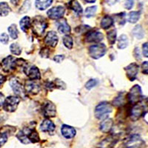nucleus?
Instances as JSON below:
<instances>
[{
  "mask_svg": "<svg viewBox=\"0 0 148 148\" xmlns=\"http://www.w3.org/2000/svg\"><path fill=\"white\" fill-rule=\"evenodd\" d=\"M16 137L23 144L36 143L39 141V134L34 128H24L16 135Z\"/></svg>",
  "mask_w": 148,
  "mask_h": 148,
  "instance_id": "nucleus-1",
  "label": "nucleus"
},
{
  "mask_svg": "<svg viewBox=\"0 0 148 148\" xmlns=\"http://www.w3.org/2000/svg\"><path fill=\"white\" fill-rule=\"evenodd\" d=\"M32 31L34 34L40 36L44 34L45 30L47 27V23L45 18L42 16H36L34 18L31 23Z\"/></svg>",
  "mask_w": 148,
  "mask_h": 148,
  "instance_id": "nucleus-2",
  "label": "nucleus"
},
{
  "mask_svg": "<svg viewBox=\"0 0 148 148\" xmlns=\"http://www.w3.org/2000/svg\"><path fill=\"white\" fill-rule=\"evenodd\" d=\"M112 111V106L107 101L101 102L96 106L95 109V116L99 119H105L108 115Z\"/></svg>",
  "mask_w": 148,
  "mask_h": 148,
  "instance_id": "nucleus-3",
  "label": "nucleus"
},
{
  "mask_svg": "<svg viewBox=\"0 0 148 148\" xmlns=\"http://www.w3.org/2000/svg\"><path fill=\"white\" fill-rule=\"evenodd\" d=\"M145 145V141L138 134L130 136L125 142L126 148H144Z\"/></svg>",
  "mask_w": 148,
  "mask_h": 148,
  "instance_id": "nucleus-4",
  "label": "nucleus"
},
{
  "mask_svg": "<svg viewBox=\"0 0 148 148\" xmlns=\"http://www.w3.org/2000/svg\"><path fill=\"white\" fill-rule=\"evenodd\" d=\"M141 96H142V92H141V87L138 84H136L130 90L127 97V100L130 104L135 105L139 102Z\"/></svg>",
  "mask_w": 148,
  "mask_h": 148,
  "instance_id": "nucleus-5",
  "label": "nucleus"
},
{
  "mask_svg": "<svg viewBox=\"0 0 148 148\" xmlns=\"http://www.w3.org/2000/svg\"><path fill=\"white\" fill-rule=\"evenodd\" d=\"M107 48L104 44H97L92 45L89 48V54L95 59H100L106 53Z\"/></svg>",
  "mask_w": 148,
  "mask_h": 148,
  "instance_id": "nucleus-6",
  "label": "nucleus"
},
{
  "mask_svg": "<svg viewBox=\"0 0 148 148\" xmlns=\"http://www.w3.org/2000/svg\"><path fill=\"white\" fill-rule=\"evenodd\" d=\"M146 109H148V102L146 104H135L130 111V118L133 121H136L139 119L141 116H144L146 113Z\"/></svg>",
  "mask_w": 148,
  "mask_h": 148,
  "instance_id": "nucleus-7",
  "label": "nucleus"
},
{
  "mask_svg": "<svg viewBox=\"0 0 148 148\" xmlns=\"http://www.w3.org/2000/svg\"><path fill=\"white\" fill-rule=\"evenodd\" d=\"M20 101L19 97L17 96H8L5 99L3 104V109L8 112H14L16 110L18 103Z\"/></svg>",
  "mask_w": 148,
  "mask_h": 148,
  "instance_id": "nucleus-8",
  "label": "nucleus"
},
{
  "mask_svg": "<svg viewBox=\"0 0 148 148\" xmlns=\"http://www.w3.org/2000/svg\"><path fill=\"white\" fill-rule=\"evenodd\" d=\"M10 85L12 90H14V93L18 96L19 98H25V88H23V86L20 83V82L18 81V79H15V78H12L10 80Z\"/></svg>",
  "mask_w": 148,
  "mask_h": 148,
  "instance_id": "nucleus-9",
  "label": "nucleus"
},
{
  "mask_svg": "<svg viewBox=\"0 0 148 148\" xmlns=\"http://www.w3.org/2000/svg\"><path fill=\"white\" fill-rule=\"evenodd\" d=\"M40 84L36 82V80H27L25 82V90L27 93L31 95H36L40 91Z\"/></svg>",
  "mask_w": 148,
  "mask_h": 148,
  "instance_id": "nucleus-10",
  "label": "nucleus"
},
{
  "mask_svg": "<svg viewBox=\"0 0 148 148\" xmlns=\"http://www.w3.org/2000/svg\"><path fill=\"white\" fill-rule=\"evenodd\" d=\"M2 69L5 72H10L15 69L16 65V59L11 56H8L2 60Z\"/></svg>",
  "mask_w": 148,
  "mask_h": 148,
  "instance_id": "nucleus-11",
  "label": "nucleus"
},
{
  "mask_svg": "<svg viewBox=\"0 0 148 148\" xmlns=\"http://www.w3.org/2000/svg\"><path fill=\"white\" fill-rule=\"evenodd\" d=\"M24 72L31 80H39L41 78L39 70L38 69V67L34 65L25 67Z\"/></svg>",
  "mask_w": 148,
  "mask_h": 148,
  "instance_id": "nucleus-12",
  "label": "nucleus"
},
{
  "mask_svg": "<svg viewBox=\"0 0 148 148\" xmlns=\"http://www.w3.org/2000/svg\"><path fill=\"white\" fill-rule=\"evenodd\" d=\"M65 9L62 6H57L50 9L47 11V16L51 19H59L64 16Z\"/></svg>",
  "mask_w": 148,
  "mask_h": 148,
  "instance_id": "nucleus-13",
  "label": "nucleus"
},
{
  "mask_svg": "<svg viewBox=\"0 0 148 148\" xmlns=\"http://www.w3.org/2000/svg\"><path fill=\"white\" fill-rule=\"evenodd\" d=\"M42 113H43L44 116H45L47 118L54 117L56 114V106L52 102L47 101L43 106Z\"/></svg>",
  "mask_w": 148,
  "mask_h": 148,
  "instance_id": "nucleus-14",
  "label": "nucleus"
},
{
  "mask_svg": "<svg viewBox=\"0 0 148 148\" xmlns=\"http://www.w3.org/2000/svg\"><path fill=\"white\" fill-rule=\"evenodd\" d=\"M138 68L139 66L136 63H131L125 68L127 76L130 81H134L136 79L138 73Z\"/></svg>",
  "mask_w": 148,
  "mask_h": 148,
  "instance_id": "nucleus-15",
  "label": "nucleus"
},
{
  "mask_svg": "<svg viewBox=\"0 0 148 148\" xmlns=\"http://www.w3.org/2000/svg\"><path fill=\"white\" fill-rule=\"evenodd\" d=\"M118 138L115 135H111L109 137L101 141L98 145V148H113L114 145L117 143Z\"/></svg>",
  "mask_w": 148,
  "mask_h": 148,
  "instance_id": "nucleus-16",
  "label": "nucleus"
},
{
  "mask_svg": "<svg viewBox=\"0 0 148 148\" xmlns=\"http://www.w3.org/2000/svg\"><path fill=\"white\" fill-rule=\"evenodd\" d=\"M58 41H59L58 36L54 31L48 32L45 37V43L49 47H56L58 43Z\"/></svg>",
  "mask_w": 148,
  "mask_h": 148,
  "instance_id": "nucleus-17",
  "label": "nucleus"
},
{
  "mask_svg": "<svg viewBox=\"0 0 148 148\" xmlns=\"http://www.w3.org/2000/svg\"><path fill=\"white\" fill-rule=\"evenodd\" d=\"M104 38V36L99 31L88 32L85 36V41L87 42H99Z\"/></svg>",
  "mask_w": 148,
  "mask_h": 148,
  "instance_id": "nucleus-18",
  "label": "nucleus"
},
{
  "mask_svg": "<svg viewBox=\"0 0 148 148\" xmlns=\"http://www.w3.org/2000/svg\"><path fill=\"white\" fill-rule=\"evenodd\" d=\"M61 132L63 136L66 138H72L75 136L76 135V130L73 127L68 125H64L62 126L61 128Z\"/></svg>",
  "mask_w": 148,
  "mask_h": 148,
  "instance_id": "nucleus-19",
  "label": "nucleus"
},
{
  "mask_svg": "<svg viewBox=\"0 0 148 148\" xmlns=\"http://www.w3.org/2000/svg\"><path fill=\"white\" fill-rule=\"evenodd\" d=\"M55 125L52 121L49 119H45L42 121L40 125V130L42 132H46V133H52L55 130Z\"/></svg>",
  "mask_w": 148,
  "mask_h": 148,
  "instance_id": "nucleus-20",
  "label": "nucleus"
},
{
  "mask_svg": "<svg viewBox=\"0 0 148 148\" xmlns=\"http://www.w3.org/2000/svg\"><path fill=\"white\" fill-rule=\"evenodd\" d=\"M113 121L111 119H104L100 125V130L104 133H109L110 130L113 127Z\"/></svg>",
  "mask_w": 148,
  "mask_h": 148,
  "instance_id": "nucleus-21",
  "label": "nucleus"
},
{
  "mask_svg": "<svg viewBox=\"0 0 148 148\" xmlns=\"http://www.w3.org/2000/svg\"><path fill=\"white\" fill-rule=\"evenodd\" d=\"M52 2L53 0H36L35 5L37 9L44 10L50 7Z\"/></svg>",
  "mask_w": 148,
  "mask_h": 148,
  "instance_id": "nucleus-22",
  "label": "nucleus"
},
{
  "mask_svg": "<svg viewBox=\"0 0 148 148\" xmlns=\"http://www.w3.org/2000/svg\"><path fill=\"white\" fill-rule=\"evenodd\" d=\"M58 30H59V33L63 34H69L71 32V27L67 24V21L65 19H63V20L60 21L59 22V25H58Z\"/></svg>",
  "mask_w": 148,
  "mask_h": 148,
  "instance_id": "nucleus-23",
  "label": "nucleus"
},
{
  "mask_svg": "<svg viewBox=\"0 0 148 148\" xmlns=\"http://www.w3.org/2000/svg\"><path fill=\"white\" fill-rule=\"evenodd\" d=\"M67 7L69 8L70 9L73 10V11H75L76 14H81L82 13V8L80 5V4L79 3L78 1L76 0H72L69 3L67 4Z\"/></svg>",
  "mask_w": 148,
  "mask_h": 148,
  "instance_id": "nucleus-24",
  "label": "nucleus"
},
{
  "mask_svg": "<svg viewBox=\"0 0 148 148\" xmlns=\"http://www.w3.org/2000/svg\"><path fill=\"white\" fill-rule=\"evenodd\" d=\"M19 25H20L21 29L23 30L24 32H27V30L31 26V20H30V18L29 16L23 17L21 19L20 22H19Z\"/></svg>",
  "mask_w": 148,
  "mask_h": 148,
  "instance_id": "nucleus-25",
  "label": "nucleus"
},
{
  "mask_svg": "<svg viewBox=\"0 0 148 148\" xmlns=\"http://www.w3.org/2000/svg\"><path fill=\"white\" fill-rule=\"evenodd\" d=\"M113 25V18L110 16H105L103 17L101 21V27L103 29H108Z\"/></svg>",
  "mask_w": 148,
  "mask_h": 148,
  "instance_id": "nucleus-26",
  "label": "nucleus"
},
{
  "mask_svg": "<svg viewBox=\"0 0 148 148\" xmlns=\"http://www.w3.org/2000/svg\"><path fill=\"white\" fill-rule=\"evenodd\" d=\"M133 34L138 39H142L144 38V36H145V33H144L143 28L139 25H136L133 28Z\"/></svg>",
  "mask_w": 148,
  "mask_h": 148,
  "instance_id": "nucleus-27",
  "label": "nucleus"
},
{
  "mask_svg": "<svg viewBox=\"0 0 148 148\" xmlns=\"http://www.w3.org/2000/svg\"><path fill=\"white\" fill-rule=\"evenodd\" d=\"M10 12V8L7 2H0V16H6Z\"/></svg>",
  "mask_w": 148,
  "mask_h": 148,
  "instance_id": "nucleus-28",
  "label": "nucleus"
},
{
  "mask_svg": "<svg viewBox=\"0 0 148 148\" xmlns=\"http://www.w3.org/2000/svg\"><path fill=\"white\" fill-rule=\"evenodd\" d=\"M128 45V38L126 35L120 36L118 40V47L119 49H125Z\"/></svg>",
  "mask_w": 148,
  "mask_h": 148,
  "instance_id": "nucleus-29",
  "label": "nucleus"
},
{
  "mask_svg": "<svg viewBox=\"0 0 148 148\" xmlns=\"http://www.w3.org/2000/svg\"><path fill=\"white\" fill-rule=\"evenodd\" d=\"M8 30L9 34H10V36L13 39H16L18 38V29H17V27L16 25L14 24H12L11 25H10L8 28Z\"/></svg>",
  "mask_w": 148,
  "mask_h": 148,
  "instance_id": "nucleus-30",
  "label": "nucleus"
},
{
  "mask_svg": "<svg viewBox=\"0 0 148 148\" xmlns=\"http://www.w3.org/2000/svg\"><path fill=\"white\" fill-rule=\"evenodd\" d=\"M140 18L139 11H132L128 16V22L130 23H136Z\"/></svg>",
  "mask_w": 148,
  "mask_h": 148,
  "instance_id": "nucleus-31",
  "label": "nucleus"
},
{
  "mask_svg": "<svg viewBox=\"0 0 148 148\" xmlns=\"http://www.w3.org/2000/svg\"><path fill=\"white\" fill-rule=\"evenodd\" d=\"M125 103V96L124 93H120L117 97L113 100V104L116 107H121Z\"/></svg>",
  "mask_w": 148,
  "mask_h": 148,
  "instance_id": "nucleus-32",
  "label": "nucleus"
},
{
  "mask_svg": "<svg viewBox=\"0 0 148 148\" xmlns=\"http://www.w3.org/2000/svg\"><path fill=\"white\" fill-rule=\"evenodd\" d=\"M63 44L67 49H71L73 46V40L72 37L69 35L64 36L63 38Z\"/></svg>",
  "mask_w": 148,
  "mask_h": 148,
  "instance_id": "nucleus-33",
  "label": "nucleus"
},
{
  "mask_svg": "<svg viewBox=\"0 0 148 148\" xmlns=\"http://www.w3.org/2000/svg\"><path fill=\"white\" fill-rule=\"evenodd\" d=\"M10 50L11 53L14 54V55L19 56L22 53V48L17 43H13L10 46Z\"/></svg>",
  "mask_w": 148,
  "mask_h": 148,
  "instance_id": "nucleus-34",
  "label": "nucleus"
},
{
  "mask_svg": "<svg viewBox=\"0 0 148 148\" xmlns=\"http://www.w3.org/2000/svg\"><path fill=\"white\" fill-rule=\"evenodd\" d=\"M116 35H117V34H116V30H115V29L110 30V32L108 33V42H109V43L111 45H114V43L116 42Z\"/></svg>",
  "mask_w": 148,
  "mask_h": 148,
  "instance_id": "nucleus-35",
  "label": "nucleus"
},
{
  "mask_svg": "<svg viewBox=\"0 0 148 148\" xmlns=\"http://www.w3.org/2000/svg\"><path fill=\"white\" fill-rule=\"evenodd\" d=\"M96 10H97V7L96 6H92V7H89L86 9L85 10V16L90 18L94 16L96 14Z\"/></svg>",
  "mask_w": 148,
  "mask_h": 148,
  "instance_id": "nucleus-36",
  "label": "nucleus"
},
{
  "mask_svg": "<svg viewBox=\"0 0 148 148\" xmlns=\"http://www.w3.org/2000/svg\"><path fill=\"white\" fill-rule=\"evenodd\" d=\"M30 8V2L29 0H26L25 2H24L23 5H22V7H21L20 10H19V13H25V12L28 11L29 9Z\"/></svg>",
  "mask_w": 148,
  "mask_h": 148,
  "instance_id": "nucleus-37",
  "label": "nucleus"
},
{
  "mask_svg": "<svg viewBox=\"0 0 148 148\" xmlns=\"http://www.w3.org/2000/svg\"><path fill=\"white\" fill-rule=\"evenodd\" d=\"M98 84V81L96 79H90L88 82L86 83L85 88L88 90L92 89V88H94L95 86H96V84Z\"/></svg>",
  "mask_w": 148,
  "mask_h": 148,
  "instance_id": "nucleus-38",
  "label": "nucleus"
},
{
  "mask_svg": "<svg viewBox=\"0 0 148 148\" xmlns=\"http://www.w3.org/2000/svg\"><path fill=\"white\" fill-rule=\"evenodd\" d=\"M9 42V36L5 33L0 35V42L4 45H7Z\"/></svg>",
  "mask_w": 148,
  "mask_h": 148,
  "instance_id": "nucleus-39",
  "label": "nucleus"
},
{
  "mask_svg": "<svg viewBox=\"0 0 148 148\" xmlns=\"http://www.w3.org/2000/svg\"><path fill=\"white\" fill-rule=\"evenodd\" d=\"M8 134L5 133H0V147L7 141Z\"/></svg>",
  "mask_w": 148,
  "mask_h": 148,
  "instance_id": "nucleus-40",
  "label": "nucleus"
},
{
  "mask_svg": "<svg viewBox=\"0 0 148 148\" xmlns=\"http://www.w3.org/2000/svg\"><path fill=\"white\" fill-rule=\"evenodd\" d=\"M55 88H59V89L64 90L65 89V84L62 81H61L59 79H56V82H54Z\"/></svg>",
  "mask_w": 148,
  "mask_h": 148,
  "instance_id": "nucleus-41",
  "label": "nucleus"
},
{
  "mask_svg": "<svg viewBox=\"0 0 148 148\" xmlns=\"http://www.w3.org/2000/svg\"><path fill=\"white\" fill-rule=\"evenodd\" d=\"M141 71L144 74H147L148 75V62H144L142 64H141Z\"/></svg>",
  "mask_w": 148,
  "mask_h": 148,
  "instance_id": "nucleus-42",
  "label": "nucleus"
},
{
  "mask_svg": "<svg viewBox=\"0 0 148 148\" xmlns=\"http://www.w3.org/2000/svg\"><path fill=\"white\" fill-rule=\"evenodd\" d=\"M40 55L42 56V57H48L50 55V52H49V49L46 48V47H43L40 51Z\"/></svg>",
  "mask_w": 148,
  "mask_h": 148,
  "instance_id": "nucleus-43",
  "label": "nucleus"
},
{
  "mask_svg": "<svg viewBox=\"0 0 148 148\" xmlns=\"http://www.w3.org/2000/svg\"><path fill=\"white\" fill-rule=\"evenodd\" d=\"M133 5H134V0H126L125 6L127 10L133 8Z\"/></svg>",
  "mask_w": 148,
  "mask_h": 148,
  "instance_id": "nucleus-44",
  "label": "nucleus"
},
{
  "mask_svg": "<svg viewBox=\"0 0 148 148\" xmlns=\"http://www.w3.org/2000/svg\"><path fill=\"white\" fill-rule=\"evenodd\" d=\"M142 50H143V55L145 56V57L148 58V42L144 43L142 45Z\"/></svg>",
  "mask_w": 148,
  "mask_h": 148,
  "instance_id": "nucleus-45",
  "label": "nucleus"
},
{
  "mask_svg": "<svg viewBox=\"0 0 148 148\" xmlns=\"http://www.w3.org/2000/svg\"><path fill=\"white\" fill-rule=\"evenodd\" d=\"M64 59V56H63V55L56 56H54V58H53V60L55 61L56 62H57V63L62 62Z\"/></svg>",
  "mask_w": 148,
  "mask_h": 148,
  "instance_id": "nucleus-46",
  "label": "nucleus"
},
{
  "mask_svg": "<svg viewBox=\"0 0 148 148\" xmlns=\"http://www.w3.org/2000/svg\"><path fill=\"white\" fill-rule=\"evenodd\" d=\"M140 50L138 47H136L134 50V56L138 60H140L141 59V53H140Z\"/></svg>",
  "mask_w": 148,
  "mask_h": 148,
  "instance_id": "nucleus-47",
  "label": "nucleus"
},
{
  "mask_svg": "<svg viewBox=\"0 0 148 148\" xmlns=\"http://www.w3.org/2000/svg\"><path fill=\"white\" fill-rule=\"evenodd\" d=\"M4 101H5V96L2 92H0V107L3 105Z\"/></svg>",
  "mask_w": 148,
  "mask_h": 148,
  "instance_id": "nucleus-48",
  "label": "nucleus"
},
{
  "mask_svg": "<svg viewBox=\"0 0 148 148\" xmlns=\"http://www.w3.org/2000/svg\"><path fill=\"white\" fill-rule=\"evenodd\" d=\"M5 81H6V77L3 75H0V87Z\"/></svg>",
  "mask_w": 148,
  "mask_h": 148,
  "instance_id": "nucleus-49",
  "label": "nucleus"
},
{
  "mask_svg": "<svg viewBox=\"0 0 148 148\" xmlns=\"http://www.w3.org/2000/svg\"><path fill=\"white\" fill-rule=\"evenodd\" d=\"M10 2H11V3L13 4L14 5L16 6V5H18V4H19V2H20V0H10Z\"/></svg>",
  "mask_w": 148,
  "mask_h": 148,
  "instance_id": "nucleus-50",
  "label": "nucleus"
},
{
  "mask_svg": "<svg viewBox=\"0 0 148 148\" xmlns=\"http://www.w3.org/2000/svg\"><path fill=\"white\" fill-rule=\"evenodd\" d=\"M118 0H107L106 2H108V5H114L116 2H117Z\"/></svg>",
  "mask_w": 148,
  "mask_h": 148,
  "instance_id": "nucleus-51",
  "label": "nucleus"
},
{
  "mask_svg": "<svg viewBox=\"0 0 148 148\" xmlns=\"http://www.w3.org/2000/svg\"><path fill=\"white\" fill-rule=\"evenodd\" d=\"M85 2H88V3H92V2H96V0H84Z\"/></svg>",
  "mask_w": 148,
  "mask_h": 148,
  "instance_id": "nucleus-52",
  "label": "nucleus"
}]
</instances>
